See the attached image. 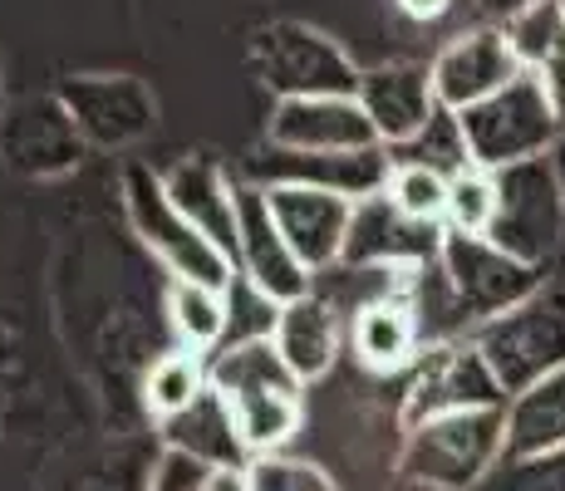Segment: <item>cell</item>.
<instances>
[{"label":"cell","instance_id":"cell-1","mask_svg":"<svg viewBox=\"0 0 565 491\" xmlns=\"http://www.w3.org/2000/svg\"><path fill=\"white\" fill-rule=\"evenodd\" d=\"M507 457V408H472L428 418L404 433L398 472L418 487L482 491Z\"/></svg>","mask_w":565,"mask_h":491},{"label":"cell","instance_id":"cell-2","mask_svg":"<svg viewBox=\"0 0 565 491\" xmlns=\"http://www.w3.org/2000/svg\"><path fill=\"white\" fill-rule=\"evenodd\" d=\"M458 118H462L467 148H472V162L487 172L516 168V162H531V158H551V148L565 134L561 108L551 104L546 84L536 74H521L502 94L482 98V104Z\"/></svg>","mask_w":565,"mask_h":491},{"label":"cell","instance_id":"cell-3","mask_svg":"<svg viewBox=\"0 0 565 491\" xmlns=\"http://www.w3.org/2000/svg\"><path fill=\"white\" fill-rule=\"evenodd\" d=\"M472 344L507 398L541 384L546 374L565 369V286H541L516 310L487 320Z\"/></svg>","mask_w":565,"mask_h":491},{"label":"cell","instance_id":"cell-4","mask_svg":"<svg viewBox=\"0 0 565 491\" xmlns=\"http://www.w3.org/2000/svg\"><path fill=\"white\" fill-rule=\"evenodd\" d=\"M256 79L276 98H354L364 70L306 20H270L252 35Z\"/></svg>","mask_w":565,"mask_h":491},{"label":"cell","instance_id":"cell-5","mask_svg":"<svg viewBox=\"0 0 565 491\" xmlns=\"http://www.w3.org/2000/svg\"><path fill=\"white\" fill-rule=\"evenodd\" d=\"M124 206H128V222H134L138 242L172 270V280H198V286H216V290H226L236 280L232 260L172 206L168 188H162V172L143 168V162H128Z\"/></svg>","mask_w":565,"mask_h":491},{"label":"cell","instance_id":"cell-6","mask_svg":"<svg viewBox=\"0 0 565 491\" xmlns=\"http://www.w3.org/2000/svg\"><path fill=\"white\" fill-rule=\"evenodd\" d=\"M492 178H497V206L487 242L541 270L565 242V202L556 168H551V158H531L516 162V168L492 172Z\"/></svg>","mask_w":565,"mask_h":491},{"label":"cell","instance_id":"cell-7","mask_svg":"<svg viewBox=\"0 0 565 491\" xmlns=\"http://www.w3.org/2000/svg\"><path fill=\"white\" fill-rule=\"evenodd\" d=\"M394 158L388 148H354V152H290V148H260L246 158V182L252 188H315L334 192L344 202L388 192Z\"/></svg>","mask_w":565,"mask_h":491},{"label":"cell","instance_id":"cell-8","mask_svg":"<svg viewBox=\"0 0 565 491\" xmlns=\"http://www.w3.org/2000/svg\"><path fill=\"white\" fill-rule=\"evenodd\" d=\"M472 408H507V393L492 378L487 359L477 354V344L452 340L423 349L404 388V433L428 418H448V413H472Z\"/></svg>","mask_w":565,"mask_h":491},{"label":"cell","instance_id":"cell-9","mask_svg":"<svg viewBox=\"0 0 565 491\" xmlns=\"http://www.w3.org/2000/svg\"><path fill=\"white\" fill-rule=\"evenodd\" d=\"M89 148H128L158 128V98L138 74H70L54 84Z\"/></svg>","mask_w":565,"mask_h":491},{"label":"cell","instance_id":"cell-10","mask_svg":"<svg viewBox=\"0 0 565 491\" xmlns=\"http://www.w3.org/2000/svg\"><path fill=\"white\" fill-rule=\"evenodd\" d=\"M448 226L443 222H418L388 192L354 202L350 242H344L340 266L344 270H388V276H413V270L433 266L443 250Z\"/></svg>","mask_w":565,"mask_h":491},{"label":"cell","instance_id":"cell-11","mask_svg":"<svg viewBox=\"0 0 565 491\" xmlns=\"http://www.w3.org/2000/svg\"><path fill=\"white\" fill-rule=\"evenodd\" d=\"M84 138L74 128L70 108L54 94L20 98L0 114V162L20 178H60V172L79 168Z\"/></svg>","mask_w":565,"mask_h":491},{"label":"cell","instance_id":"cell-12","mask_svg":"<svg viewBox=\"0 0 565 491\" xmlns=\"http://www.w3.org/2000/svg\"><path fill=\"white\" fill-rule=\"evenodd\" d=\"M433 74V94H438L443 108H452V114H467V108H477L482 98L502 94L512 79H521V60L512 50V40H507L502 25H477L467 30V35L448 40V45L438 50V60L428 64Z\"/></svg>","mask_w":565,"mask_h":491},{"label":"cell","instance_id":"cell-13","mask_svg":"<svg viewBox=\"0 0 565 491\" xmlns=\"http://www.w3.org/2000/svg\"><path fill=\"white\" fill-rule=\"evenodd\" d=\"M236 226H242V242H236V270H242L252 286L276 305H290L300 295H310V270L296 260L290 242L280 236L276 216H270L266 188L252 182H236Z\"/></svg>","mask_w":565,"mask_h":491},{"label":"cell","instance_id":"cell-14","mask_svg":"<svg viewBox=\"0 0 565 491\" xmlns=\"http://www.w3.org/2000/svg\"><path fill=\"white\" fill-rule=\"evenodd\" d=\"M270 148L290 152H354L384 148L360 98H280L266 124Z\"/></svg>","mask_w":565,"mask_h":491},{"label":"cell","instance_id":"cell-15","mask_svg":"<svg viewBox=\"0 0 565 491\" xmlns=\"http://www.w3.org/2000/svg\"><path fill=\"white\" fill-rule=\"evenodd\" d=\"M266 202H270L280 236L290 242L296 260L310 276L340 266L344 242H350L354 202H344L334 192H315V188H266Z\"/></svg>","mask_w":565,"mask_h":491},{"label":"cell","instance_id":"cell-16","mask_svg":"<svg viewBox=\"0 0 565 491\" xmlns=\"http://www.w3.org/2000/svg\"><path fill=\"white\" fill-rule=\"evenodd\" d=\"M350 344H354V359L364 369H379V374L418 364L428 340H423V320H418V305H413L408 276L398 286L369 295L360 310H354Z\"/></svg>","mask_w":565,"mask_h":491},{"label":"cell","instance_id":"cell-17","mask_svg":"<svg viewBox=\"0 0 565 491\" xmlns=\"http://www.w3.org/2000/svg\"><path fill=\"white\" fill-rule=\"evenodd\" d=\"M162 188H168L172 206L236 266V242H242V226H236V182L206 152H188V158H178L162 172Z\"/></svg>","mask_w":565,"mask_h":491},{"label":"cell","instance_id":"cell-18","mask_svg":"<svg viewBox=\"0 0 565 491\" xmlns=\"http://www.w3.org/2000/svg\"><path fill=\"white\" fill-rule=\"evenodd\" d=\"M354 98H360V108L369 114V124H374L384 148L408 143V138L423 134L428 118L438 114L433 74L423 70V64H379V70H364Z\"/></svg>","mask_w":565,"mask_h":491},{"label":"cell","instance_id":"cell-19","mask_svg":"<svg viewBox=\"0 0 565 491\" xmlns=\"http://www.w3.org/2000/svg\"><path fill=\"white\" fill-rule=\"evenodd\" d=\"M270 340H276L280 359L290 364V374H296L300 384H310V378H320L324 369L334 364V354H340V310H334L324 295L310 290V295H300V300L280 305Z\"/></svg>","mask_w":565,"mask_h":491},{"label":"cell","instance_id":"cell-20","mask_svg":"<svg viewBox=\"0 0 565 491\" xmlns=\"http://www.w3.org/2000/svg\"><path fill=\"white\" fill-rule=\"evenodd\" d=\"M162 442H168L172 452L198 457V462H206L212 472H226V467L246 472V467H252V452H246L242 433H236L232 408H226L222 393H212V388H206L192 408L162 418Z\"/></svg>","mask_w":565,"mask_h":491},{"label":"cell","instance_id":"cell-21","mask_svg":"<svg viewBox=\"0 0 565 491\" xmlns=\"http://www.w3.org/2000/svg\"><path fill=\"white\" fill-rule=\"evenodd\" d=\"M565 447V369L507 398V457H541Z\"/></svg>","mask_w":565,"mask_h":491},{"label":"cell","instance_id":"cell-22","mask_svg":"<svg viewBox=\"0 0 565 491\" xmlns=\"http://www.w3.org/2000/svg\"><path fill=\"white\" fill-rule=\"evenodd\" d=\"M502 30H507V40H512L521 70L546 84L551 104H556L565 118V10L556 0H541V6L512 15Z\"/></svg>","mask_w":565,"mask_h":491},{"label":"cell","instance_id":"cell-23","mask_svg":"<svg viewBox=\"0 0 565 491\" xmlns=\"http://www.w3.org/2000/svg\"><path fill=\"white\" fill-rule=\"evenodd\" d=\"M212 393L222 398H242V393H300V378L290 374V364L280 359V349L270 334L242 344H222L206 364Z\"/></svg>","mask_w":565,"mask_h":491},{"label":"cell","instance_id":"cell-24","mask_svg":"<svg viewBox=\"0 0 565 491\" xmlns=\"http://www.w3.org/2000/svg\"><path fill=\"white\" fill-rule=\"evenodd\" d=\"M388 158H394V168H428L438 172V178H458V172L477 168L472 162V148H467V134H462V118L452 114V108L438 104V114L428 118V128L423 134H413L408 143L388 148Z\"/></svg>","mask_w":565,"mask_h":491},{"label":"cell","instance_id":"cell-25","mask_svg":"<svg viewBox=\"0 0 565 491\" xmlns=\"http://www.w3.org/2000/svg\"><path fill=\"white\" fill-rule=\"evenodd\" d=\"M168 314L172 330L182 334V349H216L232 330V305H226V290L216 286H198V280H172L168 290Z\"/></svg>","mask_w":565,"mask_h":491},{"label":"cell","instance_id":"cell-26","mask_svg":"<svg viewBox=\"0 0 565 491\" xmlns=\"http://www.w3.org/2000/svg\"><path fill=\"white\" fill-rule=\"evenodd\" d=\"M206 388H212V378H206V359L198 354V349H172V354L153 359V369H148L143 403L158 413V418H172V413L192 408Z\"/></svg>","mask_w":565,"mask_h":491},{"label":"cell","instance_id":"cell-27","mask_svg":"<svg viewBox=\"0 0 565 491\" xmlns=\"http://www.w3.org/2000/svg\"><path fill=\"white\" fill-rule=\"evenodd\" d=\"M492 206H497V178L487 168H467L448 182V212L443 226L458 236H487L492 226Z\"/></svg>","mask_w":565,"mask_h":491},{"label":"cell","instance_id":"cell-28","mask_svg":"<svg viewBox=\"0 0 565 491\" xmlns=\"http://www.w3.org/2000/svg\"><path fill=\"white\" fill-rule=\"evenodd\" d=\"M246 477H252V491H340L324 467L306 462V457H286V452L252 457Z\"/></svg>","mask_w":565,"mask_h":491},{"label":"cell","instance_id":"cell-29","mask_svg":"<svg viewBox=\"0 0 565 491\" xmlns=\"http://www.w3.org/2000/svg\"><path fill=\"white\" fill-rule=\"evenodd\" d=\"M482 491H565V447L541 457H512L487 477Z\"/></svg>","mask_w":565,"mask_h":491},{"label":"cell","instance_id":"cell-30","mask_svg":"<svg viewBox=\"0 0 565 491\" xmlns=\"http://www.w3.org/2000/svg\"><path fill=\"white\" fill-rule=\"evenodd\" d=\"M388 196L408 216H418V222H443V212H448V178H438L428 168H394Z\"/></svg>","mask_w":565,"mask_h":491},{"label":"cell","instance_id":"cell-31","mask_svg":"<svg viewBox=\"0 0 565 491\" xmlns=\"http://www.w3.org/2000/svg\"><path fill=\"white\" fill-rule=\"evenodd\" d=\"M206 477H212V467L198 462V457L188 452H162L158 467H153V482H148V491H206Z\"/></svg>","mask_w":565,"mask_h":491},{"label":"cell","instance_id":"cell-32","mask_svg":"<svg viewBox=\"0 0 565 491\" xmlns=\"http://www.w3.org/2000/svg\"><path fill=\"white\" fill-rule=\"evenodd\" d=\"M394 6L404 10L408 20H418V25H433V20H443L452 6H458V0H394Z\"/></svg>","mask_w":565,"mask_h":491},{"label":"cell","instance_id":"cell-33","mask_svg":"<svg viewBox=\"0 0 565 491\" xmlns=\"http://www.w3.org/2000/svg\"><path fill=\"white\" fill-rule=\"evenodd\" d=\"M477 6H482L487 15L497 20V25H507L512 15H521V10H531V6H541V0H477Z\"/></svg>","mask_w":565,"mask_h":491},{"label":"cell","instance_id":"cell-34","mask_svg":"<svg viewBox=\"0 0 565 491\" xmlns=\"http://www.w3.org/2000/svg\"><path fill=\"white\" fill-rule=\"evenodd\" d=\"M206 491H252V477L236 472V467H226V472H212V477H206Z\"/></svg>","mask_w":565,"mask_h":491},{"label":"cell","instance_id":"cell-35","mask_svg":"<svg viewBox=\"0 0 565 491\" xmlns=\"http://www.w3.org/2000/svg\"><path fill=\"white\" fill-rule=\"evenodd\" d=\"M551 168H556V182H561V202H565V134H561V143L551 148Z\"/></svg>","mask_w":565,"mask_h":491},{"label":"cell","instance_id":"cell-36","mask_svg":"<svg viewBox=\"0 0 565 491\" xmlns=\"http://www.w3.org/2000/svg\"><path fill=\"white\" fill-rule=\"evenodd\" d=\"M0 114H6V89H0Z\"/></svg>","mask_w":565,"mask_h":491},{"label":"cell","instance_id":"cell-37","mask_svg":"<svg viewBox=\"0 0 565 491\" xmlns=\"http://www.w3.org/2000/svg\"><path fill=\"white\" fill-rule=\"evenodd\" d=\"M556 6H561V10H565V0H556Z\"/></svg>","mask_w":565,"mask_h":491}]
</instances>
